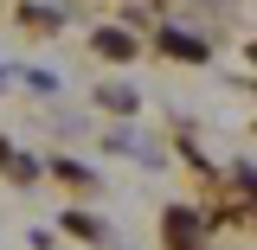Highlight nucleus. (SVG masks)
I'll return each instance as SVG.
<instances>
[{
  "label": "nucleus",
  "instance_id": "nucleus-1",
  "mask_svg": "<svg viewBox=\"0 0 257 250\" xmlns=\"http://www.w3.org/2000/svg\"><path fill=\"white\" fill-rule=\"evenodd\" d=\"M161 244L167 250H206V218L193 205H167L161 212Z\"/></svg>",
  "mask_w": 257,
  "mask_h": 250
},
{
  "label": "nucleus",
  "instance_id": "nucleus-2",
  "mask_svg": "<svg viewBox=\"0 0 257 250\" xmlns=\"http://www.w3.org/2000/svg\"><path fill=\"white\" fill-rule=\"evenodd\" d=\"M155 45H161V58H180V64H206L212 58V45H206L199 32H187V26H161Z\"/></svg>",
  "mask_w": 257,
  "mask_h": 250
},
{
  "label": "nucleus",
  "instance_id": "nucleus-3",
  "mask_svg": "<svg viewBox=\"0 0 257 250\" xmlns=\"http://www.w3.org/2000/svg\"><path fill=\"white\" fill-rule=\"evenodd\" d=\"M90 52H96V58H109V64H128L135 52H142V39H135L128 26H96V32H90Z\"/></svg>",
  "mask_w": 257,
  "mask_h": 250
},
{
  "label": "nucleus",
  "instance_id": "nucleus-4",
  "mask_svg": "<svg viewBox=\"0 0 257 250\" xmlns=\"http://www.w3.org/2000/svg\"><path fill=\"white\" fill-rule=\"evenodd\" d=\"M103 148H109V154H135L142 167H161V154L142 141V135H135V128H109V135H103Z\"/></svg>",
  "mask_w": 257,
  "mask_h": 250
},
{
  "label": "nucleus",
  "instance_id": "nucleus-5",
  "mask_svg": "<svg viewBox=\"0 0 257 250\" xmlns=\"http://www.w3.org/2000/svg\"><path fill=\"white\" fill-rule=\"evenodd\" d=\"M0 173H7L13 186H32V180H39V160H32V154H20V148L0 135Z\"/></svg>",
  "mask_w": 257,
  "mask_h": 250
},
{
  "label": "nucleus",
  "instance_id": "nucleus-6",
  "mask_svg": "<svg viewBox=\"0 0 257 250\" xmlns=\"http://www.w3.org/2000/svg\"><path fill=\"white\" fill-rule=\"evenodd\" d=\"M64 237H77V244H109V224L90 218V212H64Z\"/></svg>",
  "mask_w": 257,
  "mask_h": 250
},
{
  "label": "nucleus",
  "instance_id": "nucleus-7",
  "mask_svg": "<svg viewBox=\"0 0 257 250\" xmlns=\"http://www.w3.org/2000/svg\"><path fill=\"white\" fill-rule=\"evenodd\" d=\"M96 103H103L109 116H135V109H142V90H128V84H103Z\"/></svg>",
  "mask_w": 257,
  "mask_h": 250
},
{
  "label": "nucleus",
  "instance_id": "nucleus-8",
  "mask_svg": "<svg viewBox=\"0 0 257 250\" xmlns=\"http://www.w3.org/2000/svg\"><path fill=\"white\" fill-rule=\"evenodd\" d=\"M52 173H58L64 186H84V192H96V173L84 167V160H71V154H58V160H52Z\"/></svg>",
  "mask_w": 257,
  "mask_h": 250
},
{
  "label": "nucleus",
  "instance_id": "nucleus-9",
  "mask_svg": "<svg viewBox=\"0 0 257 250\" xmlns=\"http://www.w3.org/2000/svg\"><path fill=\"white\" fill-rule=\"evenodd\" d=\"M20 20H26V26H64V7H58V0H26Z\"/></svg>",
  "mask_w": 257,
  "mask_h": 250
},
{
  "label": "nucleus",
  "instance_id": "nucleus-10",
  "mask_svg": "<svg viewBox=\"0 0 257 250\" xmlns=\"http://www.w3.org/2000/svg\"><path fill=\"white\" fill-rule=\"evenodd\" d=\"M20 84H26L32 96H58V77H52V71H20Z\"/></svg>",
  "mask_w": 257,
  "mask_h": 250
},
{
  "label": "nucleus",
  "instance_id": "nucleus-11",
  "mask_svg": "<svg viewBox=\"0 0 257 250\" xmlns=\"http://www.w3.org/2000/svg\"><path fill=\"white\" fill-rule=\"evenodd\" d=\"M231 180H238V186H244V199L257 205V167H244V160H231Z\"/></svg>",
  "mask_w": 257,
  "mask_h": 250
}]
</instances>
